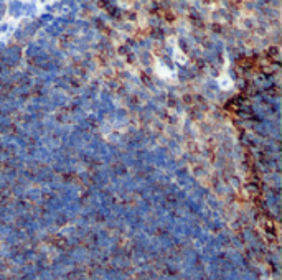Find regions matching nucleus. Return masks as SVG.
<instances>
[{"label":"nucleus","mask_w":282,"mask_h":280,"mask_svg":"<svg viewBox=\"0 0 282 280\" xmlns=\"http://www.w3.org/2000/svg\"><path fill=\"white\" fill-rule=\"evenodd\" d=\"M18 26V20H15L13 17L7 15L4 20L0 21V43H5L12 36V33L15 32V28Z\"/></svg>","instance_id":"obj_1"}]
</instances>
